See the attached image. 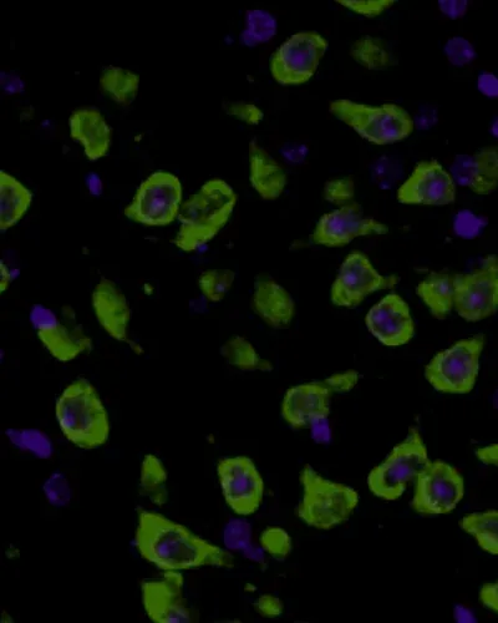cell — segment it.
<instances>
[{
    "label": "cell",
    "instance_id": "9",
    "mask_svg": "<svg viewBox=\"0 0 498 623\" xmlns=\"http://www.w3.org/2000/svg\"><path fill=\"white\" fill-rule=\"evenodd\" d=\"M429 460L428 448L420 430L411 427L403 442L391 450L383 463L370 471L369 490L376 498L386 501L398 500L404 495L409 484L418 478Z\"/></svg>",
    "mask_w": 498,
    "mask_h": 623
},
{
    "label": "cell",
    "instance_id": "47",
    "mask_svg": "<svg viewBox=\"0 0 498 623\" xmlns=\"http://www.w3.org/2000/svg\"><path fill=\"white\" fill-rule=\"evenodd\" d=\"M480 601L486 609L498 614V580L496 582H489L481 587Z\"/></svg>",
    "mask_w": 498,
    "mask_h": 623
},
{
    "label": "cell",
    "instance_id": "7",
    "mask_svg": "<svg viewBox=\"0 0 498 623\" xmlns=\"http://www.w3.org/2000/svg\"><path fill=\"white\" fill-rule=\"evenodd\" d=\"M485 344L484 334H476L460 339L451 347L435 354L425 368L426 381L440 393H471L479 378Z\"/></svg>",
    "mask_w": 498,
    "mask_h": 623
},
{
    "label": "cell",
    "instance_id": "21",
    "mask_svg": "<svg viewBox=\"0 0 498 623\" xmlns=\"http://www.w3.org/2000/svg\"><path fill=\"white\" fill-rule=\"evenodd\" d=\"M456 185L486 196L498 190V146H486L474 154L457 155L450 170Z\"/></svg>",
    "mask_w": 498,
    "mask_h": 623
},
{
    "label": "cell",
    "instance_id": "33",
    "mask_svg": "<svg viewBox=\"0 0 498 623\" xmlns=\"http://www.w3.org/2000/svg\"><path fill=\"white\" fill-rule=\"evenodd\" d=\"M236 273L228 268H211L198 277L197 286L208 302L220 303L225 300L235 285Z\"/></svg>",
    "mask_w": 498,
    "mask_h": 623
},
{
    "label": "cell",
    "instance_id": "53",
    "mask_svg": "<svg viewBox=\"0 0 498 623\" xmlns=\"http://www.w3.org/2000/svg\"><path fill=\"white\" fill-rule=\"evenodd\" d=\"M10 283H12V275H10V270L5 265L4 261L0 262V293L7 292Z\"/></svg>",
    "mask_w": 498,
    "mask_h": 623
},
{
    "label": "cell",
    "instance_id": "35",
    "mask_svg": "<svg viewBox=\"0 0 498 623\" xmlns=\"http://www.w3.org/2000/svg\"><path fill=\"white\" fill-rule=\"evenodd\" d=\"M13 444L18 448L28 450V452L38 458L52 457L53 447L47 435L39 432V430H12L9 435Z\"/></svg>",
    "mask_w": 498,
    "mask_h": 623
},
{
    "label": "cell",
    "instance_id": "16",
    "mask_svg": "<svg viewBox=\"0 0 498 623\" xmlns=\"http://www.w3.org/2000/svg\"><path fill=\"white\" fill-rule=\"evenodd\" d=\"M390 227L384 222L365 216L363 207L354 202L328 212L315 225L311 236L314 245L340 248L359 237L388 235Z\"/></svg>",
    "mask_w": 498,
    "mask_h": 623
},
{
    "label": "cell",
    "instance_id": "31",
    "mask_svg": "<svg viewBox=\"0 0 498 623\" xmlns=\"http://www.w3.org/2000/svg\"><path fill=\"white\" fill-rule=\"evenodd\" d=\"M460 526L487 554L498 556V510L466 515Z\"/></svg>",
    "mask_w": 498,
    "mask_h": 623
},
{
    "label": "cell",
    "instance_id": "5",
    "mask_svg": "<svg viewBox=\"0 0 498 623\" xmlns=\"http://www.w3.org/2000/svg\"><path fill=\"white\" fill-rule=\"evenodd\" d=\"M303 496L297 516L318 530H330L347 523L359 504L357 490L323 478L311 465L301 471Z\"/></svg>",
    "mask_w": 498,
    "mask_h": 623
},
{
    "label": "cell",
    "instance_id": "56",
    "mask_svg": "<svg viewBox=\"0 0 498 623\" xmlns=\"http://www.w3.org/2000/svg\"><path fill=\"white\" fill-rule=\"evenodd\" d=\"M490 131L492 136L498 140V118L492 123Z\"/></svg>",
    "mask_w": 498,
    "mask_h": 623
},
{
    "label": "cell",
    "instance_id": "15",
    "mask_svg": "<svg viewBox=\"0 0 498 623\" xmlns=\"http://www.w3.org/2000/svg\"><path fill=\"white\" fill-rule=\"evenodd\" d=\"M218 483L228 508L238 516H249L261 508L264 481L251 458H223L217 464Z\"/></svg>",
    "mask_w": 498,
    "mask_h": 623
},
{
    "label": "cell",
    "instance_id": "25",
    "mask_svg": "<svg viewBox=\"0 0 498 623\" xmlns=\"http://www.w3.org/2000/svg\"><path fill=\"white\" fill-rule=\"evenodd\" d=\"M33 192L17 177L0 171V231L17 226L33 204Z\"/></svg>",
    "mask_w": 498,
    "mask_h": 623
},
{
    "label": "cell",
    "instance_id": "51",
    "mask_svg": "<svg viewBox=\"0 0 498 623\" xmlns=\"http://www.w3.org/2000/svg\"><path fill=\"white\" fill-rule=\"evenodd\" d=\"M414 121L415 128L416 126H418L419 129L423 130L433 128L437 121L436 111H433L431 109H423V111H420V113L418 114V118L414 119Z\"/></svg>",
    "mask_w": 498,
    "mask_h": 623
},
{
    "label": "cell",
    "instance_id": "50",
    "mask_svg": "<svg viewBox=\"0 0 498 623\" xmlns=\"http://www.w3.org/2000/svg\"><path fill=\"white\" fill-rule=\"evenodd\" d=\"M284 156L293 164H301L308 154V149L303 145H288L283 150Z\"/></svg>",
    "mask_w": 498,
    "mask_h": 623
},
{
    "label": "cell",
    "instance_id": "26",
    "mask_svg": "<svg viewBox=\"0 0 498 623\" xmlns=\"http://www.w3.org/2000/svg\"><path fill=\"white\" fill-rule=\"evenodd\" d=\"M416 295L434 318L444 321L455 310V273H429L416 287Z\"/></svg>",
    "mask_w": 498,
    "mask_h": 623
},
{
    "label": "cell",
    "instance_id": "37",
    "mask_svg": "<svg viewBox=\"0 0 498 623\" xmlns=\"http://www.w3.org/2000/svg\"><path fill=\"white\" fill-rule=\"evenodd\" d=\"M261 546L264 552L278 561L286 560L292 551V538L286 530L271 526L261 534Z\"/></svg>",
    "mask_w": 498,
    "mask_h": 623
},
{
    "label": "cell",
    "instance_id": "30",
    "mask_svg": "<svg viewBox=\"0 0 498 623\" xmlns=\"http://www.w3.org/2000/svg\"><path fill=\"white\" fill-rule=\"evenodd\" d=\"M167 480H169V474L161 459L154 454L145 455L140 469V494L161 508L169 501Z\"/></svg>",
    "mask_w": 498,
    "mask_h": 623
},
{
    "label": "cell",
    "instance_id": "52",
    "mask_svg": "<svg viewBox=\"0 0 498 623\" xmlns=\"http://www.w3.org/2000/svg\"><path fill=\"white\" fill-rule=\"evenodd\" d=\"M2 86L8 94H19L24 90L23 80L15 75H2Z\"/></svg>",
    "mask_w": 498,
    "mask_h": 623
},
{
    "label": "cell",
    "instance_id": "13",
    "mask_svg": "<svg viewBox=\"0 0 498 623\" xmlns=\"http://www.w3.org/2000/svg\"><path fill=\"white\" fill-rule=\"evenodd\" d=\"M398 275H381L365 253L354 251L344 258L330 288V301L340 308H355L375 292L394 290Z\"/></svg>",
    "mask_w": 498,
    "mask_h": 623
},
{
    "label": "cell",
    "instance_id": "2",
    "mask_svg": "<svg viewBox=\"0 0 498 623\" xmlns=\"http://www.w3.org/2000/svg\"><path fill=\"white\" fill-rule=\"evenodd\" d=\"M237 194L227 181L205 182L181 206L179 231L172 243L186 253L207 245L230 222L237 205Z\"/></svg>",
    "mask_w": 498,
    "mask_h": 623
},
{
    "label": "cell",
    "instance_id": "40",
    "mask_svg": "<svg viewBox=\"0 0 498 623\" xmlns=\"http://www.w3.org/2000/svg\"><path fill=\"white\" fill-rule=\"evenodd\" d=\"M252 528L245 520H232L227 524L223 540L227 550L243 551L251 545Z\"/></svg>",
    "mask_w": 498,
    "mask_h": 623
},
{
    "label": "cell",
    "instance_id": "34",
    "mask_svg": "<svg viewBox=\"0 0 498 623\" xmlns=\"http://www.w3.org/2000/svg\"><path fill=\"white\" fill-rule=\"evenodd\" d=\"M357 186L353 176L335 177L325 182L323 187L324 200L337 207H343L357 202Z\"/></svg>",
    "mask_w": 498,
    "mask_h": 623
},
{
    "label": "cell",
    "instance_id": "49",
    "mask_svg": "<svg viewBox=\"0 0 498 623\" xmlns=\"http://www.w3.org/2000/svg\"><path fill=\"white\" fill-rule=\"evenodd\" d=\"M313 438L317 443H328L330 439V429L328 419H320L311 425Z\"/></svg>",
    "mask_w": 498,
    "mask_h": 623
},
{
    "label": "cell",
    "instance_id": "23",
    "mask_svg": "<svg viewBox=\"0 0 498 623\" xmlns=\"http://www.w3.org/2000/svg\"><path fill=\"white\" fill-rule=\"evenodd\" d=\"M71 139L83 146L89 161L104 159L113 145V128L99 109L80 108L69 118Z\"/></svg>",
    "mask_w": 498,
    "mask_h": 623
},
{
    "label": "cell",
    "instance_id": "12",
    "mask_svg": "<svg viewBox=\"0 0 498 623\" xmlns=\"http://www.w3.org/2000/svg\"><path fill=\"white\" fill-rule=\"evenodd\" d=\"M465 496V481L452 465L429 460L415 480L411 508L426 516L450 514Z\"/></svg>",
    "mask_w": 498,
    "mask_h": 623
},
{
    "label": "cell",
    "instance_id": "54",
    "mask_svg": "<svg viewBox=\"0 0 498 623\" xmlns=\"http://www.w3.org/2000/svg\"><path fill=\"white\" fill-rule=\"evenodd\" d=\"M263 551V549H258V547L251 544L247 546L245 550H243V554H245V556L249 560H252L254 562H262L264 560Z\"/></svg>",
    "mask_w": 498,
    "mask_h": 623
},
{
    "label": "cell",
    "instance_id": "38",
    "mask_svg": "<svg viewBox=\"0 0 498 623\" xmlns=\"http://www.w3.org/2000/svg\"><path fill=\"white\" fill-rule=\"evenodd\" d=\"M445 57L452 67L465 68L477 57L474 44L464 37H452L444 47Z\"/></svg>",
    "mask_w": 498,
    "mask_h": 623
},
{
    "label": "cell",
    "instance_id": "3",
    "mask_svg": "<svg viewBox=\"0 0 498 623\" xmlns=\"http://www.w3.org/2000/svg\"><path fill=\"white\" fill-rule=\"evenodd\" d=\"M55 418L66 440L76 448L94 450L108 443V409L88 379H76L63 390L55 403Z\"/></svg>",
    "mask_w": 498,
    "mask_h": 623
},
{
    "label": "cell",
    "instance_id": "43",
    "mask_svg": "<svg viewBox=\"0 0 498 623\" xmlns=\"http://www.w3.org/2000/svg\"><path fill=\"white\" fill-rule=\"evenodd\" d=\"M253 607L254 610L257 611V614L266 617V619H276V617L281 616L284 611L282 600L277 596L269 594L258 597Z\"/></svg>",
    "mask_w": 498,
    "mask_h": 623
},
{
    "label": "cell",
    "instance_id": "57",
    "mask_svg": "<svg viewBox=\"0 0 498 623\" xmlns=\"http://www.w3.org/2000/svg\"><path fill=\"white\" fill-rule=\"evenodd\" d=\"M492 404H494V408L498 410V388L495 390L494 395H492Z\"/></svg>",
    "mask_w": 498,
    "mask_h": 623
},
{
    "label": "cell",
    "instance_id": "42",
    "mask_svg": "<svg viewBox=\"0 0 498 623\" xmlns=\"http://www.w3.org/2000/svg\"><path fill=\"white\" fill-rule=\"evenodd\" d=\"M44 493L50 504L65 506L71 500V488L68 479L63 474L54 473L45 481Z\"/></svg>",
    "mask_w": 498,
    "mask_h": 623
},
{
    "label": "cell",
    "instance_id": "10",
    "mask_svg": "<svg viewBox=\"0 0 498 623\" xmlns=\"http://www.w3.org/2000/svg\"><path fill=\"white\" fill-rule=\"evenodd\" d=\"M184 204V187L170 171L159 170L147 176L125 207L127 220L146 227H165L179 219Z\"/></svg>",
    "mask_w": 498,
    "mask_h": 623
},
{
    "label": "cell",
    "instance_id": "28",
    "mask_svg": "<svg viewBox=\"0 0 498 623\" xmlns=\"http://www.w3.org/2000/svg\"><path fill=\"white\" fill-rule=\"evenodd\" d=\"M220 354L230 366L242 372H272L271 361L263 358L256 347L243 336L228 338L220 348Z\"/></svg>",
    "mask_w": 498,
    "mask_h": 623
},
{
    "label": "cell",
    "instance_id": "55",
    "mask_svg": "<svg viewBox=\"0 0 498 623\" xmlns=\"http://www.w3.org/2000/svg\"><path fill=\"white\" fill-rule=\"evenodd\" d=\"M456 617L459 622H474V617L464 607H457Z\"/></svg>",
    "mask_w": 498,
    "mask_h": 623
},
{
    "label": "cell",
    "instance_id": "41",
    "mask_svg": "<svg viewBox=\"0 0 498 623\" xmlns=\"http://www.w3.org/2000/svg\"><path fill=\"white\" fill-rule=\"evenodd\" d=\"M223 110L228 116L251 126L261 124L264 119L263 110L258 105L248 103V101H228V103L223 104Z\"/></svg>",
    "mask_w": 498,
    "mask_h": 623
},
{
    "label": "cell",
    "instance_id": "4",
    "mask_svg": "<svg viewBox=\"0 0 498 623\" xmlns=\"http://www.w3.org/2000/svg\"><path fill=\"white\" fill-rule=\"evenodd\" d=\"M329 113L376 146L401 143L415 130L409 111L394 103L370 105L350 99L330 101Z\"/></svg>",
    "mask_w": 498,
    "mask_h": 623
},
{
    "label": "cell",
    "instance_id": "8",
    "mask_svg": "<svg viewBox=\"0 0 498 623\" xmlns=\"http://www.w3.org/2000/svg\"><path fill=\"white\" fill-rule=\"evenodd\" d=\"M357 371L335 373L333 376L289 388L282 400L281 413L289 427L306 429L320 419H329L334 395L348 393L357 387Z\"/></svg>",
    "mask_w": 498,
    "mask_h": 623
},
{
    "label": "cell",
    "instance_id": "18",
    "mask_svg": "<svg viewBox=\"0 0 498 623\" xmlns=\"http://www.w3.org/2000/svg\"><path fill=\"white\" fill-rule=\"evenodd\" d=\"M182 572L166 571L159 580L141 584L142 605L155 623L197 622L198 616L187 604Z\"/></svg>",
    "mask_w": 498,
    "mask_h": 623
},
{
    "label": "cell",
    "instance_id": "32",
    "mask_svg": "<svg viewBox=\"0 0 498 623\" xmlns=\"http://www.w3.org/2000/svg\"><path fill=\"white\" fill-rule=\"evenodd\" d=\"M278 32L277 19L263 9L247 10L245 29L241 34L242 43L246 47H257L266 44L276 37Z\"/></svg>",
    "mask_w": 498,
    "mask_h": 623
},
{
    "label": "cell",
    "instance_id": "11",
    "mask_svg": "<svg viewBox=\"0 0 498 623\" xmlns=\"http://www.w3.org/2000/svg\"><path fill=\"white\" fill-rule=\"evenodd\" d=\"M328 48L327 38L314 30L293 34L274 50L269 72L279 85L307 84L317 73Z\"/></svg>",
    "mask_w": 498,
    "mask_h": 623
},
{
    "label": "cell",
    "instance_id": "20",
    "mask_svg": "<svg viewBox=\"0 0 498 623\" xmlns=\"http://www.w3.org/2000/svg\"><path fill=\"white\" fill-rule=\"evenodd\" d=\"M368 331L385 347H401L415 336L410 307L398 293L381 298L365 316Z\"/></svg>",
    "mask_w": 498,
    "mask_h": 623
},
{
    "label": "cell",
    "instance_id": "46",
    "mask_svg": "<svg viewBox=\"0 0 498 623\" xmlns=\"http://www.w3.org/2000/svg\"><path fill=\"white\" fill-rule=\"evenodd\" d=\"M477 89L486 98H498V77L494 73L484 72L477 79Z\"/></svg>",
    "mask_w": 498,
    "mask_h": 623
},
{
    "label": "cell",
    "instance_id": "6",
    "mask_svg": "<svg viewBox=\"0 0 498 623\" xmlns=\"http://www.w3.org/2000/svg\"><path fill=\"white\" fill-rule=\"evenodd\" d=\"M29 318L39 342L58 362H73L93 351V338L86 333L73 307L64 305L53 310L34 305Z\"/></svg>",
    "mask_w": 498,
    "mask_h": 623
},
{
    "label": "cell",
    "instance_id": "17",
    "mask_svg": "<svg viewBox=\"0 0 498 623\" xmlns=\"http://www.w3.org/2000/svg\"><path fill=\"white\" fill-rule=\"evenodd\" d=\"M456 196L457 185L454 177L434 159L419 161L396 192V199L400 204L409 206L452 205Z\"/></svg>",
    "mask_w": 498,
    "mask_h": 623
},
{
    "label": "cell",
    "instance_id": "29",
    "mask_svg": "<svg viewBox=\"0 0 498 623\" xmlns=\"http://www.w3.org/2000/svg\"><path fill=\"white\" fill-rule=\"evenodd\" d=\"M140 81V75L132 70L111 65L101 73L99 86L109 99L116 104L127 106L134 103L139 95Z\"/></svg>",
    "mask_w": 498,
    "mask_h": 623
},
{
    "label": "cell",
    "instance_id": "39",
    "mask_svg": "<svg viewBox=\"0 0 498 623\" xmlns=\"http://www.w3.org/2000/svg\"><path fill=\"white\" fill-rule=\"evenodd\" d=\"M340 7L360 17L374 19L388 12L395 5V0H337Z\"/></svg>",
    "mask_w": 498,
    "mask_h": 623
},
{
    "label": "cell",
    "instance_id": "14",
    "mask_svg": "<svg viewBox=\"0 0 498 623\" xmlns=\"http://www.w3.org/2000/svg\"><path fill=\"white\" fill-rule=\"evenodd\" d=\"M455 311L475 323L498 312V255H487L469 273H455Z\"/></svg>",
    "mask_w": 498,
    "mask_h": 623
},
{
    "label": "cell",
    "instance_id": "36",
    "mask_svg": "<svg viewBox=\"0 0 498 623\" xmlns=\"http://www.w3.org/2000/svg\"><path fill=\"white\" fill-rule=\"evenodd\" d=\"M403 166L394 157L383 156L374 162L372 179L381 190L393 189L403 177Z\"/></svg>",
    "mask_w": 498,
    "mask_h": 623
},
{
    "label": "cell",
    "instance_id": "22",
    "mask_svg": "<svg viewBox=\"0 0 498 623\" xmlns=\"http://www.w3.org/2000/svg\"><path fill=\"white\" fill-rule=\"evenodd\" d=\"M251 307L254 314L273 329L288 328L297 313L291 293L267 275H259L254 281Z\"/></svg>",
    "mask_w": 498,
    "mask_h": 623
},
{
    "label": "cell",
    "instance_id": "44",
    "mask_svg": "<svg viewBox=\"0 0 498 623\" xmlns=\"http://www.w3.org/2000/svg\"><path fill=\"white\" fill-rule=\"evenodd\" d=\"M486 222L481 217L470 212L460 214L456 220V230L461 236L472 238L480 234V231L484 229Z\"/></svg>",
    "mask_w": 498,
    "mask_h": 623
},
{
    "label": "cell",
    "instance_id": "1",
    "mask_svg": "<svg viewBox=\"0 0 498 623\" xmlns=\"http://www.w3.org/2000/svg\"><path fill=\"white\" fill-rule=\"evenodd\" d=\"M135 545L142 559L162 572L235 566L230 550L202 539L186 526L154 511L139 510Z\"/></svg>",
    "mask_w": 498,
    "mask_h": 623
},
{
    "label": "cell",
    "instance_id": "45",
    "mask_svg": "<svg viewBox=\"0 0 498 623\" xmlns=\"http://www.w3.org/2000/svg\"><path fill=\"white\" fill-rule=\"evenodd\" d=\"M437 7L446 18L457 20L464 18L469 12L470 3L467 0H440Z\"/></svg>",
    "mask_w": 498,
    "mask_h": 623
},
{
    "label": "cell",
    "instance_id": "27",
    "mask_svg": "<svg viewBox=\"0 0 498 623\" xmlns=\"http://www.w3.org/2000/svg\"><path fill=\"white\" fill-rule=\"evenodd\" d=\"M349 54L355 63L370 72H384L398 64V58L390 44L385 39L372 35H363L355 40Z\"/></svg>",
    "mask_w": 498,
    "mask_h": 623
},
{
    "label": "cell",
    "instance_id": "19",
    "mask_svg": "<svg viewBox=\"0 0 498 623\" xmlns=\"http://www.w3.org/2000/svg\"><path fill=\"white\" fill-rule=\"evenodd\" d=\"M91 307L96 321L109 337L127 344L137 354L142 353L141 347L129 336L132 310L118 283L108 277H101L91 293Z\"/></svg>",
    "mask_w": 498,
    "mask_h": 623
},
{
    "label": "cell",
    "instance_id": "24",
    "mask_svg": "<svg viewBox=\"0 0 498 623\" xmlns=\"http://www.w3.org/2000/svg\"><path fill=\"white\" fill-rule=\"evenodd\" d=\"M249 182L252 189L264 201H276L284 194L288 175L263 146L252 140L248 146Z\"/></svg>",
    "mask_w": 498,
    "mask_h": 623
},
{
    "label": "cell",
    "instance_id": "48",
    "mask_svg": "<svg viewBox=\"0 0 498 623\" xmlns=\"http://www.w3.org/2000/svg\"><path fill=\"white\" fill-rule=\"evenodd\" d=\"M476 457L481 463L498 469V443L477 449Z\"/></svg>",
    "mask_w": 498,
    "mask_h": 623
}]
</instances>
